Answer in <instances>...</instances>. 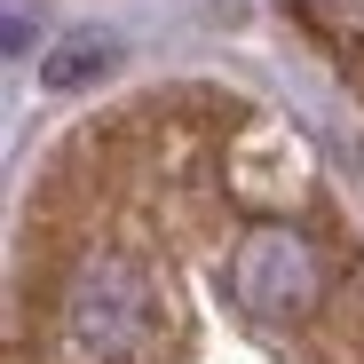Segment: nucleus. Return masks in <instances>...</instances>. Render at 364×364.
Returning a JSON list of instances; mask_svg holds the SVG:
<instances>
[{"instance_id":"nucleus-1","label":"nucleus","mask_w":364,"mask_h":364,"mask_svg":"<svg viewBox=\"0 0 364 364\" xmlns=\"http://www.w3.org/2000/svg\"><path fill=\"white\" fill-rule=\"evenodd\" d=\"M64 348L80 364H159L166 356V293L135 254H87L64 285Z\"/></svg>"},{"instance_id":"nucleus-2","label":"nucleus","mask_w":364,"mask_h":364,"mask_svg":"<svg viewBox=\"0 0 364 364\" xmlns=\"http://www.w3.org/2000/svg\"><path fill=\"white\" fill-rule=\"evenodd\" d=\"M222 285L254 325H301L325 301V254L293 222H246L222 262Z\"/></svg>"},{"instance_id":"nucleus-3","label":"nucleus","mask_w":364,"mask_h":364,"mask_svg":"<svg viewBox=\"0 0 364 364\" xmlns=\"http://www.w3.org/2000/svg\"><path fill=\"white\" fill-rule=\"evenodd\" d=\"M111 64H119V48H111L103 32H80V40H64V48L40 55V80H48V87H87V80H103Z\"/></svg>"}]
</instances>
